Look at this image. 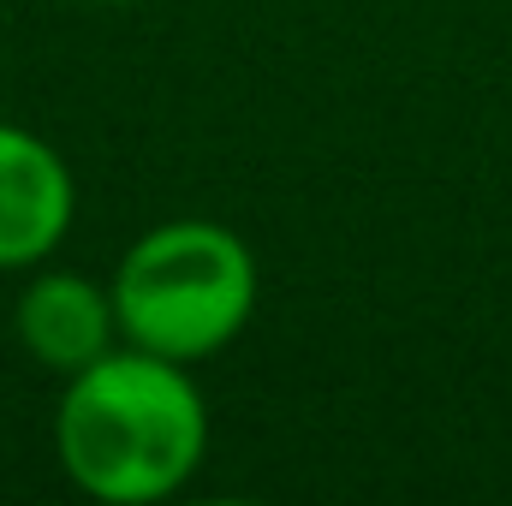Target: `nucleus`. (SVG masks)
<instances>
[{"instance_id":"7ed1b4c3","label":"nucleus","mask_w":512,"mask_h":506,"mask_svg":"<svg viewBox=\"0 0 512 506\" xmlns=\"http://www.w3.org/2000/svg\"><path fill=\"white\" fill-rule=\"evenodd\" d=\"M78 179L54 143L0 120V268H42L66 245Z\"/></svg>"},{"instance_id":"f03ea898","label":"nucleus","mask_w":512,"mask_h":506,"mask_svg":"<svg viewBox=\"0 0 512 506\" xmlns=\"http://www.w3.org/2000/svg\"><path fill=\"white\" fill-rule=\"evenodd\" d=\"M108 286L126 346L197 364L245 334L256 310V256L221 221H155L131 239Z\"/></svg>"},{"instance_id":"39448f33","label":"nucleus","mask_w":512,"mask_h":506,"mask_svg":"<svg viewBox=\"0 0 512 506\" xmlns=\"http://www.w3.org/2000/svg\"><path fill=\"white\" fill-rule=\"evenodd\" d=\"M108 6H131V0H108Z\"/></svg>"},{"instance_id":"20e7f679","label":"nucleus","mask_w":512,"mask_h":506,"mask_svg":"<svg viewBox=\"0 0 512 506\" xmlns=\"http://www.w3.org/2000/svg\"><path fill=\"white\" fill-rule=\"evenodd\" d=\"M12 328H18L24 358L54 370V376H78L96 358H108L114 346H126L114 286H96L84 274H66V268H36L24 280Z\"/></svg>"},{"instance_id":"f257e3e1","label":"nucleus","mask_w":512,"mask_h":506,"mask_svg":"<svg viewBox=\"0 0 512 506\" xmlns=\"http://www.w3.org/2000/svg\"><path fill=\"white\" fill-rule=\"evenodd\" d=\"M54 453L72 489L90 501H167L209 453V405L185 364L143 346H114L90 370L66 376Z\"/></svg>"}]
</instances>
